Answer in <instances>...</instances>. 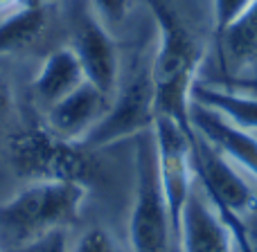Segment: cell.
Instances as JSON below:
<instances>
[{
  "label": "cell",
  "instance_id": "1",
  "mask_svg": "<svg viewBox=\"0 0 257 252\" xmlns=\"http://www.w3.org/2000/svg\"><path fill=\"white\" fill-rule=\"evenodd\" d=\"M149 7L154 12L158 30L156 54L149 68L156 97V115L169 117L192 133V86L199 79L203 50L172 5L165 0H149Z\"/></svg>",
  "mask_w": 257,
  "mask_h": 252
},
{
  "label": "cell",
  "instance_id": "2",
  "mask_svg": "<svg viewBox=\"0 0 257 252\" xmlns=\"http://www.w3.org/2000/svg\"><path fill=\"white\" fill-rule=\"evenodd\" d=\"M88 185L70 180H32L0 203V250L39 245L79 221Z\"/></svg>",
  "mask_w": 257,
  "mask_h": 252
},
{
  "label": "cell",
  "instance_id": "3",
  "mask_svg": "<svg viewBox=\"0 0 257 252\" xmlns=\"http://www.w3.org/2000/svg\"><path fill=\"white\" fill-rule=\"evenodd\" d=\"M9 162L27 182L70 180L88 185L95 176L93 151L79 142L54 135L45 126L16 133L9 140Z\"/></svg>",
  "mask_w": 257,
  "mask_h": 252
},
{
  "label": "cell",
  "instance_id": "4",
  "mask_svg": "<svg viewBox=\"0 0 257 252\" xmlns=\"http://www.w3.org/2000/svg\"><path fill=\"white\" fill-rule=\"evenodd\" d=\"M128 241L131 252H172V241H176L169 205L160 185L151 131L149 137L136 146V191L128 216Z\"/></svg>",
  "mask_w": 257,
  "mask_h": 252
},
{
  "label": "cell",
  "instance_id": "5",
  "mask_svg": "<svg viewBox=\"0 0 257 252\" xmlns=\"http://www.w3.org/2000/svg\"><path fill=\"white\" fill-rule=\"evenodd\" d=\"M192 162L201 191L223 221L246 218L257 207V189L244 178L241 169L199 135L192 137Z\"/></svg>",
  "mask_w": 257,
  "mask_h": 252
},
{
  "label": "cell",
  "instance_id": "6",
  "mask_svg": "<svg viewBox=\"0 0 257 252\" xmlns=\"http://www.w3.org/2000/svg\"><path fill=\"white\" fill-rule=\"evenodd\" d=\"M156 122V97L151 75L138 72L111 97L106 113L93 126V131L79 142L86 149L97 151L104 146L117 144L122 140L149 133Z\"/></svg>",
  "mask_w": 257,
  "mask_h": 252
},
{
  "label": "cell",
  "instance_id": "7",
  "mask_svg": "<svg viewBox=\"0 0 257 252\" xmlns=\"http://www.w3.org/2000/svg\"><path fill=\"white\" fill-rule=\"evenodd\" d=\"M154 144H156V164L163 185L165 198L172 214L174 232L178 234L181 212L185 207L190 194L194 191V162H192V137L194 133L185 131L181 124L163 115H156L154 128Z\"/></svg>",
  "mask_w": 257,
  "mask_h": 252
},
{
  "label": "cell",
  "instance_id": "8",
  "mask_svg": "<svg viewBox=\"0 0 257 252\" xmlns=\"http://www.w3.org/2000/svg\"><path fill=\"white\" fill-rule=\"evenodd\" d=\"M72 52L84 68L86 81L113 97L120 79V52L108 25L93 12L88 0L72 9Z\"/></svg>",
  "mask_w": 257,
  "mask_h": 252
},
{
  "label": "cell",
  "instance_id": "9",
  "mask_svg": "<svg viewBox=\"0 0 257 252\" xmlns=\"http://www.w3.org/2000/svg\"><path fill=\"white\" fill-rule=\"evenodd\" d=\"M176 241L181 252H235L230 225L196 187L181 212Z\"/></svg>",
  "mask_w": 257,
  "mask_h": 252
},
{
  "label": "cell",
  "instance_id": "10",
  "mask_svg": "<svg viewBox=\"0 0 257 252\" xmlns=\"http://www.w3.org/2000/svg\"><path fill=\"white\" fill-rule=\"evenodd\" d=\"M190 126L194 135L203 137L210 146L257 180V133L230 124L201 104L190 106Z\"/></svg>",
  "mask_w": 257,
  "mask_h": 252
},
{
  "label": "cell",
  "instance_id": "11",
  "mask_svg": "<svg viewBox=\"0 0 257 252\" xmlns=\"http://www.w3.org/2000/svg\"><path fill=\"white\" fill-rule=\"evenodd\" d=\"M108 104H111L108 95H104L90 81H84L68 97H63L61 102H57L45 111L43 126L63 140L81 142L102 120Z\"/></svg>",
  "mask_w": 257,
  "mask_h": 252
},
{
  "label": "cell",
  "instance_id": "12",
  "mask_svg": "<svg viewBox=\"0 0 257 252\" xmlns=\"http://www.w3.org/2000/svg\"><path fill=\"white\" fill-rule=\"evenodd\" d=\"M86 81L84 68H81L77 54L72 52L70 45L57 48L43 59L39 72H36L34 81H32V90L34 97L41 106L48 111L57 102L77 90Z\"/></svg>",
  "mask_w": 257,
  "mask_h": 252
},
{
  "label": "cell",
  "instance_id": "13",
  "mask_svg": "<svg viewBox=\"0 0 257 252\" xmlns=\"http://www.w3.org/2000/svg\"><path fill=\"white\" fill-rule=\"evenodd\" d=\"M192 104L219 113L230 124L257 133V95L230 88L212 79H196L192 86Z\"/></svg>",
  "mask_w": 257,
  "mask_h": 252
},
{
  "label": "cell",
  "instance_id": "14",
  "mask_svg": "<svg viewBox=\"0 0 257 252\" xmlns=\"http://www.w3.org/2000/svg\"><path fill=\"white\" fill-rule=\"evenodd\" d=\"M217 36L230 72L228 79H257V0Z\"/></svg>",
  "mask_w": 257,
  "mask_h": 252
},
{
  "label": "cell",
  "instance_id": "15",
  "mask_svg": "<svg viewBox=\"0 0 257 252\" xmlns=\"http://www.w3.org/2000/svg\"><path fill=\"white\" fill-rule=\"evenodd\" d=\"M48 0H25L0 16V57L27 50L41 39L48 25Z\"/></svg>",
  "mask_w": 257,
  "mask_h": 252
},
{
  "label": "cell",
  "instance_id": "16",
  "mask_svg": "<svg viewBox=\"0 0 257 252\" xmlns=\"http://www.w3.org/2000/svg\"><path fill=\"white\" fill-rule=\"evenodd\" d=\"M255 0H212V14H214V32H223L230 23H235Z\"/></svg>",
  "mask_w": 257,
  "mask_h": 252
},
{
  "label": "cell",
  "instance_id": "17",
  "mask_svg": "<svg viewBox=\"0 0 257 252\" xmlns=\"http://www.w3.org/2000/svg\"><path fill=\"white\" fill-rule=\"evenodd\" d=\"M241 252H257V207L241 221H226Z\"/></svg>",
  "mask_w": 257,
  "mask_h": 252
},
{
  "label": "cell",
  "instance_id": "18",
  "mask_svg": "<svg viewBox=\"0 0 257 252\" xmlns=\"http://www.w3.org/2000/svg\"><path fill=\"white\" fill-rule=\"evenodd\" d=\"M68 252H120L113 241V236L102 227H93V230L84 232L79 236V241L75 243V248Z\"/></svg>",
  "mask_w": 257,
  "mask_h": 252
},
{
  "label": "cell",
  "instance_id": "19",
  "mask_svg": "<svg viewBox=\"0 0 257 252\" xmlns=\"http://www.w3.org/2000/svg\"><path fill=\"white\" fill-rule=\"evenodd\" d=\"M88 5L106 25H120L131 9V0H88Z\"/></svg>",
  "mask_w": 257,
  "mask_h": 252
},
{
  "label": "cell",
  "instance_id": "20",
  "mask_svg": "<svg viewBox=\"0 0 257 252\" xmlns=\"http://www.w3.org/2000/svg\"><path fill=\"white\" fill-rule=\"evenodd\" d=\"M34 248H36V252H68L63 232H54V234H50L48 239H43L39 245H34Z\"/></svg>",
  "mask_w": 257,
  "mask_h": 252
},
{
  "label": "cell",
  "instance_id": "21",
  "mask_svg": "<svg viewBox=\"0 0 257 252\" xmlns=\"http://www.w3.org/2000/svg\"><path fill=\"white\" fill-rule=\"evenodd\" d=\"M12 104H14V97H12V86L7 84V79L0 77V122L12 113Z\"/></svg>",
  "mask_w": 257,
  "mask_h": 252
},
{
  "label": "cell",
  "instance_id": "22",
  "mask_svg": "<svg viewBox=\"0 0 257 252\" xmlns=\"http://www.w3.org/2000/svg\"><path fill=\"white\" fill-rule=\"evenodd\" d=\"M212 81H219V84H226V86H230V88L246 90V93L257 95V79H212Z\"/></svg>",
  "mask_w": 257,
  "mask_h": 252
},
{
  "label": "cell",
  "instance_id": "23",
  "mask_svg": "<svg viewBox=\"0 0 257 252\" xmlns=\"http://www.w3.org/2000/svg\"><path fill=\"white\" fill-rule=\"evenodd\" d=\"M23 3H25V0H0V16L12 12V9H16V7H21Z\"/></svg>",
  "mask_w": 257,
  "mask_h": 252
},
{
  "label": "cell",
  "instance_id": "24",
  "mask_svg": "<svg viewBox=\"0 0 257 252\" xmlns=\"http://www.w3.org/2000/svg\"><path fill=\"white\" fill-rule=\"evenodd\" d=\"M0 252H3V250H0Z\"/></svg>",
  "mask_w": 257,
  "mask_h": 252
}]
</instances>
